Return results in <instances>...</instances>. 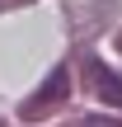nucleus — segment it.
Returning a JSON list of instances; mask_svg holds the SVG:
<instances>
[{
  "instance_id": "7ed1b4c3",
  "label": "nucleus",
  "mask_w": 122,
  "mask_h": 127,
  "mask_svg": "<svg viewBox=\"0 0 122 127\" xmlns=\"http://www.w3.org/2000/svg\"><path fill=\"white\" fill-rule=\"evenodd\" d=\"M85 127H122V123H113V118H89Z\"/></svg>"
},
{
  "instance_id": "f257e3e1",
  "label": "nucleus",
  "mask_w": 122,
  "mask_h": 127,
  "mask_svg": "<svg viewBox=\"0 0 122 127\" xmlns=\"http://www.w3.org/2000/svg\"><path fill=\"white\" fill-rule=\"evenodd\" d=\"M66 94H71V71H66V66H56V71L47 75V85L24 104V118H42V113H47V108H56Z\"/></svg>"
},
{
  "instance_id": "f03ea898",
  "label": "nucleus",
  "mask_w": 122,
  "mask_h": 127,
  "mask_svg": "<svg viewBox=\"0 0 122 127\" xmlns=\"http://www.w3.org/2000/svg\"><path fill=\"white\" fill-rule=\"evenodd\" d=\"M89 71H94V90L103 94V104H113V108H122V80L113 75V71H108V66H103V61H94Z\"/></svg>"
}]
</instances>
